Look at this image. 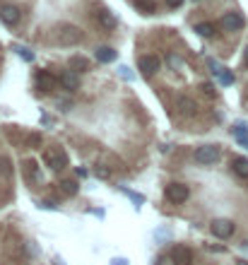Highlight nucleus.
I'll return each instance as SVG.
<instances>
[{
    "instance_id": "obj_28",
    "label": "nucleus",
    "mask_w": 248,
    "mask_h": 265,
    "mask_svg": "<svg viewBox=\"0 0 248 265\" xmlns=\"http://www.w3.org/2000/svg\"><path fill=\"white\" fill-rule=\"evenodd\" d=\"M200 89H202V92H205L207 97H215V84H210V82H205V84H202Z\"/></svg>"
},
{
    "instance_id": "obj_34",
    "label": "nucleus",
    "mask_w": 248,
    "mask_h": 265,
    "mask_svg": "<svg viewBox=\"0 0 248 265\" xmlns=\"http://www.w3.org/2000/svg\"><path fill=\"white\" fill-rule=\"evenodd\" d=\"M195 2H198V0H195Z\"/></svg>"
},
{
    "instance_id": "obj_27",
    "label": "nucleus",
    "mask_w": 248,
    "mask_h": 265,
    "mask_svg": "<svg viewBox=\"0 0 248 265\" xmlns=\"http://www.w3.org/2000/svg\"><path fill=\"white\" fill-rule=\"evenodd\" d=\"M123 193H125V196H128V198H130V200H132L135 205H140V202H145V198H142V196H137V193H132V191H128V188H123Z\"/></svg>"
},
{
    "instance_id": "obj_20",
    "label": "nucleus",
    "mask_w": 248,
    "mask_h": 265,
    "mask_svg": "<svg viewBox=\"0 0 248 265\" xmlns=\"http://www.w3.org/2000/svg\"><path fill=\"white\" fill-rule=\"evenodd\" d=\"M61 191L65 196H75L77 191H80V186H77V181H72V179H65L61 181Z\"/></svg>"
},
{
    "instance_id": "obj_12",
    "label": "nucleus",
    "mask_w": 248,
    "mask_h": 265,
    "mask_svg": "<svg viewBox=\"0 0 248 265\" xmlns=\"http://www.w3.org/2000/svg\"><path fill=\"white\" fill-rule=\"evenodd\" d=\"M97 22H99V24H101L104 29H109V32L118 27V22H116V17H114V15H111L109 10H97Z\"/></svg>"
},
{
    "instance_id": "obj_5",
    "label": "nucleus",
    "mask_w": 248,
    "mask_h": 265,
    "mask_svg": "<svg viewBox=\"0 0 248 265\" xmlns=\"http://www.w3.org/2000/svg\"><path fill=\"white\" fill-rule=\"evenodd\" d=\"M244 24H246V19H244L241 12H227L222 17V27L227 32H239V29H244Z\"/></svg>"
},
{
    "instance_id": "obj_26",
    "label": "nucleus",
    "mask_w": 248,
    "mask_h": 265,
    "mask_svg": "<svg viewBox=\"0 0 248 265\" xmlns=\"http://www.w3.org/2000/svg\"><path fill=\"white\" fill-rule=\"evenodd\" d=\"M94 174H97L99 179H111V169H109V166H104V164H101V166H97V169H94Z\"/></svg>"
},
{
    "instance_id": "obj_9",
    "label": "nucleus",
    "mask_w": 248,
    "mask_h": 265,
    "mask_svg": "<svg viewBox=\"0 0 248 265\" xmlns=\"http://www.w3.org/2000/svg\"><path fill=\"white\" fill-rule=\"evenodd\" d=\"M36 84H39L41 92H53L56 84H58V80H56L51 72H39V75H36Z\"/></svg>"
},
{
    "instance_id": "obj_17",
    "label": "nucleus",
    "mask_w": 248,
    "mask_h": 265,
    "mask_svg": "<svg viewBox=\"0 0 248 265\" xmlns=\"http://www.w3.org/2000/svg\"><path fill=\"white\" fill-rule=\"evenodd\" d=\"M132 5H135L137 12H142V15H152V12L157 10V2H154V0H132Z\"/></svg>"
},
{
    "instance_id": "obj_11",
    "label": "nucleus",
    "mask_w": 248,
    "mask_h": 265,
    "mask_svg": "<svg viewBox=\"0 0 248 265\" xmlns=\"http://www.w3.org/2000/svg\"><path fill=\"white\" fill-rule=\"evenodd\" d=\"M58 82H61L67 92H75V89L80 87V77H77V72H72V70H65V72L61 75V80H58Z\"/></svg>"
},
{
    "instance_id": "obj_32",
    "label": "nucleus",
    "mask_w": 248,
    "mask_h": 265,
    "mask_svg": "<svg viewBox=\"0 0 248 265\" xmlns=\"http://www.w3.org/2000/svg\"><path fill=\"white\" fill-rule=\"evenodd\" d=\"M111 265H128V261H125V258H114Z\"/></svg>"
},
{
    "instance_id": "obj_13",
    "label": "nucleus",
    "mask_w": 248,
    "mask_h": 265,
    "mask_svg": "<svg viewBox=\"0 0 248 265\" xmlns=\"http://www.w3.org/2000/svg\"><path fill=\"white\" fill-rule=\"evenodd\" d=\"M94 56H97V61H99V63H114L118 53H116L111 46H99V49L94 51Z\"/></svg>"
},
{
    "instance_id": "obj_4",
    "label": "nucleus",
    "mask_w": 248,
    "mask_h": 265,
    "mask_svg": "<svg viewBox=\"0 0 248 265\" xmlns=\"http://www.w3.org/2000/svg\"><path fill=\"white\" fill-rule=\"evenodd\" d=\"M210 229H212V234H215L217 239H229V236L234 234V222H231V219H215V222L210 224Z\"/></svg>"
},
{
    "instance_id": "obj_21",
    "label": "nucleus",
    "mask_w": 248,
    "mask_h": 265,
    "mask_svg": "<svg viewBox=\"0 0 248 265\" xmlns=\"http://www.w3.org/2000/svg\"><path fill=\"white\" fill-rule=\"evenodd\" d=\"M195 32L200 34V36H212L215 34V24H210V22H200V24H195Z\"/></svg>"
},
{
    "instance_id": "obj_8",
    "label": "nucleus",
    "mask_w": 248,
    "mask_h": 265,
    "mask_svg": "<svg viewBox=\"0 0 248 265\" xmlns=\"http://www.w3.org/2000/svg\"><path fill=\"white\" fill-rule=\"evenodd\" d=\"M137 66H140L145 77H152V75L159 70V58H157V56H142V58L137 61Z\"/></svg>"
},
{
    "instance_id": "obj_7",
    "label": "nucleus",
    "mask_w": 248,
    "mask_h": 265,
    "mask_svg": "<svg viewBox=\"0 0 248 265\" xmlns=\"http://www.w3.org/2000/svg\"><path fill=\"white\" fill-rule=\"evenodd\" d=\"M171 261H174V265H190L193 263V251L188 246H174Z\"/></svg>"
},
{
    "instance_id": "obj_25",
    "label": "nucleus",
    "mask_w": 248,
    "mask_h": 265,
    "mask_svg": "<svg viewBox=\"0 0 248 265\" xmlns=\"http://www.w3.org/2000/svg\"><path fill=\"white\" fill-rule=\"evenodd\" d=\"M219 82H222V84H231V82H234V72L227 70V67H222V72H219Z\"/></svg>"
},
{
    "instance_id": "obj_16",
    "label": "nucleus",
    "mask_w": 248,
    "mask_h": 265,
    "mask_svg": "<svg viewBox=\"0 0 248 265\" xmlns=\"http://www.w3.org/2000/svg\"><path fill=\"white\" fill-rule=\"evenodd\" d=\"M179 109H181V114H183V116H193L198 106H195V101H193L190 97L181 94V97H179Z\"/></svg>"
},
{
    "instance_id": "obj_2",
    "label": "nucleus",
    "mask_w": 248,
    "mask_h": 265,
    "mask_svg": "<svg viewBox=\"0 0 248 265\" xmlns=\"http://www.w3.org/2000/svg\"><path fill=\"white\" fill-rule=\"evenodd\" d=\"M82 41V32L77 29V27H72V24H65L58 29V44L61 46H75V44H80Z\"/></svg>"
},
{
    "instance_id": "obj_3",
    "label": "nucleus",
    "mask_w": 248,
    "mask_h": 265,
    "mask_svg": "<svg viewBox=\"0 0 248 265\" xmlns=\"http://www.w3.org/2000/svg\"><path fill=\"white\" fill-rule=\"evenodd\" d=\"M219 159V147L217 145H202L195 149V162L200 164H215Z\"/></svg>"
},
{
    "instance_id": "obj_30",
    "label": "nucleus",
    "mask_w": 248,
    "mask_h": 265,
    "mask_svg": "<svg viewBox=\"0 0 248 265\" xmlns=\"http://www.w3.org/2000/svg\"><path fill=\"white\" fill-rule=\"evenodd\" d=\"M118 72H121V75H123V80H132V72H130V67L121 66V67H118Z\"/></svg>"
},
{
    "instance_id": "obj_14",
    "label": "nucleus",
    "mask_w": 248,
    "mask_h": 265,
    "mask_svg": "<svg viewBox=\"0 0 248 265\" xmlns=\"http://www.w3.org/2000/svg\"><path fill=\"white\" fill-rule=\"evenodd\" d=\"M231 169H234L236 176L248 179V159L246 157H234V159H231Z\"/></svg>"
},
{
    "instance_id": "obj_33",
    "label": "nucleus",
    "mask_w": 248,
    "mask_h": 265,
    "mask_svg": "<svg viewBox=\"0 0 248 265\" xmlns=\"http://www.w3.org/2000/svg\"><path fill=\"white\" fill-rule=\"evenodd\" d=\"M244 61H246V66H248V49H246V53H244Z\"/></svg>"
},
{
    "instance_id": "obj_18",
    "label": "nucleus",
    "mask_w": 248,
    "mask_h": 265,
    "mask_svg": "<svg viewBox=\"0 0 248 265\" xmlns=\"http://www.w3.org/2000/svg\"><path fill=\"white\" fill-rule=\"evenodd\" d=\"M231 132H234V137H236L241 145H246L248 147V128L244 126V123H236V126L231 128Z\"/></svg>"
},
{
    "instance_id": "obj_6",
    "label": "nucleus",
    "mask_w": 248,
    "mask_h": 265,
    "mask_svg": "<svg viewBox=\"0 0 248 265\" xmlns=\"http://www.w3.org/2000/svg\"><path fill=\"white\" fill-rule=\"evenodd\" d=\"M188 196H190V191H188V186H183V183H169L166 186V198L171 200V202H186Z\"/></svg>"
},
{
    "instance_id": "obj_19",
    "label": "nucleus",
    "mask_w": 248,
    "mask_h": 265,
    "mask_svg": "<svg viewBox=\"0 0 248 265\" xmlns=\"http://www.w3.org/2000/svg\"><path fill=\"white\" fill-rule=\"evenodd\" d=\"M24 174H27V179H29V181H36V179H39V164H36V162H32V159H29V162H24Z\"/></svg>"
},
{
    "instance_id": "obj_15",
    "label": "nucleus",
    "mask_w": 248,
    "mask_h": 265,
    "mask_svg": "<svg viewBox=\"0 0 248 265\" xmlns=\"http://www.w3.org/2000/svg\"><path fill=\"white\" fill-rule=\"evenodd\" d=\"M67 66H70L72 72H87V70H89V61H87L84 56H72Z\"/></svg>"
},
{
    "instance_id": "obj_24",
    "label": "nucleus",
    "mask_w": 248,
    "mask_h": 265,
    "mask_svg": "<svg viewBox=\"0 0 248 265\" xmlns=\"http://www.w3.org/2000/svg\"><path fill=\"white\" fill-rule=\"evenodd\" d=\"M15 51H17V53H19V58H24L27 63H32V61H34V53H32L27 46H15Z\"/></svg>"
},
{
    "instance_id": "obj_23",
    "label": "nucleus",
    "mask_w": 248,
    "mask_h": 265,
    "mask_svg": "<svg viewBox=\"0 0 248 265\" xmlns=\"http://www.w3.org/2000/svg\"><path fill=\"white\" fill-rule=\"evenodd\" d=\"M166 66L171 67V70H181V67H183V58L176 56V53H169V56H166Z\"/></svg>"
},
{
    "instance_id": "obj_10",
    "label": "nucleus",
    "mask_w": 248,
    "mask_h": 265,
    "mask_svg": "<svg viewBox=\"0 0 248 265\" xmlns=\"http://www.w3.org/2000/svg\"><path fill=\"white\" fill-rule=\"evenodd\" d=\"M0 19H2L5 24H17V22H19V10H17L15 5H2V7H0Z\"/></svg>"
},
{
    "instance_id": "obj_1",
    "label": "nucleus",
    "mask_w": 248,
    "mask_h": 265,
    "mask_svg": "<svg viewBox=\"0 0 248 265\" xmlns=\"http://www.w3.org/2000/svg\"><path fill=\"white\" fill-rule=\"evenodd\" d=\"M41 157H44L46 166L53 169V171H58V169H65V166H67V154L63 152L61 147H46Z\"/></svg>"
},
{
    "instance_id": "obj_31",
    "label": "nucleus",
    "mask_w": 248,
    "mask_h": 265,
    "mask_svg": "<svg viewBox=\"0 0 248 265\" xmlns=\"http://www.w3.org/2000/svg\"><path fill=\"white\" fill-rule=\"evenodd\" d=\"M166 5H169V7H181L183 0H166Z\"/></svg>"
},
{
    "instance_id": "obj_22",
    "label": "nucleus",
    "mask_w": 248,
    "mask_h": 265,
    "mask_svg": "<svg viewBox=\"0 0 248 265\" xmlns=\"http://www.w3.org/2000/svg\"><path fill=\"white\" fill-rule=\"evenodd\" d=\"M41 132H29L27 135V147H32V149H39L41 147Z\"/></svg>"
},
{
    "instance_id": "obj_29",
    "label": "nucleus",
    "mask_w": 248,
    "mask_h": 265,
    "mask_svg": "<svg viewBox=\"0 0 248 265\" xmlns=\"http://www.w3.org/2000/svg\"><path fill=\"white\" fill-rule=\"evenodd\" d=\"M207 66L212 67V72H215V75H219V72H222V66H219V63H217V61H212V58H210V61H207Z\"/></svg>"
}]
</instances>
